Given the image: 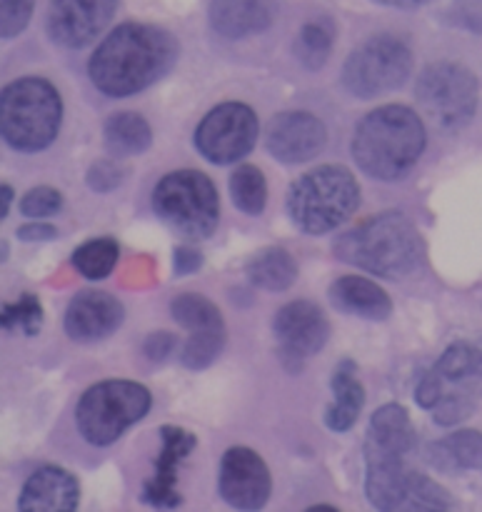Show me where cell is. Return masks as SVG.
<instances>
[{
  "mask_svg": "<svg viewBox=\"0 0 482 512\" xmlns=\"http://www.w3.org/2000/svg\"><path fill=\"white\" fill-rule=\"evenodd\" d=\"M178 58V43L163 28L128 23L115 28L90 58V80L110 98H128L163 78Z\"/></svg>",
  "mask_w": 482,
  "mask_h": 512,
  "instance_id": "6da1fadb",
  "label": "cell"
},
{
  "mask_svg": "<svg viewBox=\"0 0 482 512\" xmlns=\"http://www.w3.org/2000/svg\"><path fill=\"white\" fill-rule=\"evenodd\" d=\"M425 125L410 108L385 105L358 123L353 158L360 170L378 180H398L425 150Z\"/></svg>",
  "mask_w": 482,
  "mask_h": 512,
  "instance_id": "7a4b0ae2",
  "label": "cell"
},
{
  "mask_svg": "<svg viewBox=\"0 0 482 512\" xmlns=\"http://www.w3.org/2000/svg\"><path fill=\"white\" fill-rule=\"evenodd\" d=\"M423 238L405 215L380 213L335 240V255L380 278H405L423 260Z\"/></svg>",
  "mask_w": 482,
  "mask_h": 512,
  "instance_id": "3957f363",
  "label": "cell"
},
{
  "mask_svg": "<svg viewBox=\"0 0 482 512\" xmlns=\"http://www.w3.org/2000/svg\"><path fill=\"white\" fill-rule=\"evenodd\" d=\"M63 120L60 95L48 80L20 78L3 90L0 128L10 148L35 153L55 140Z\"/></svg>",
  "mask_w": 482,
  "mask_h": 512,
  "instance_id": "277c9868",
  "label": "cell"
},
{
  "mask_svg": "<svg viewBox=\"0 0 482 512\" xmlns=\"http://www.w3.org/2000/svg\"><path fill=\"white\" fill-rule=\"evenodd\" d=\"M360 203V185L340 165L310 170L288 193V213L303 233L323 235L340 228Z\"/></svg>",
  "mask_w": 482,
  "mask_h": 512,
  "instance_id": "5b68a950",
  "label": "cell"
},
{
  "mask_svg": "<svg viewBox=\"0 0 482 512\" xmlns=\"http://www.w3.org/2000/svg\"><path fill=\"white\" fill-rule=\"evenodd\" d=\"M482 385V353L470 343L450 345L433 370L420 380V408L433 410L435 423L455 425L470 418Z\"/></svg>",
  "mask_w": 482,
  "mask_h": 512,
  "instance_id": "8992f818",
  "label": "cell"
},
{
  "mask_svg": "<svg viewBox=\"0 0 482 512\" xmlns=\"http://www.w3.org/2000/svg\"><path fill=\"white\" fill-rule=\"evenodd\" d=\"M158 218L188 240H203L218 225L220 203L215 185L198 170L165 175L153 193Z\"/></svg>",
  "mask_w": 482,
  "mask_h": 512,
  "instance_id": "52a82bcc",
  "label": "cell"
},
{
  "mask_svg": "<svg viewBox=\"0 0 482 512\" xmlns=\"http://www.w3.org/2000/svg\"><path fill=\"white\" fill-rule=\"evenodd\" d=\"M150 410L148 388L130 380L98 383L80 398L75 420L88 443L110 445Z\"/></svg>",
  "mask_w": 482,
  "mask_h": 512,
  "instance_id": "ba28073f",
  "label": "cell"
},
{
  "mask_svg": "<svg viewBox=\"0 0 482 512\" xmlns=\"http://www.w3.org/2000/svg\"><path fill=\"white\" fill-rule=\"evenodd\" d=\"M413 70V55L403 40L378 35L360 45L343 68V85L355 98H378L400 88Z\"/></svg>",
  "mask_w": 482,
  "mask_h": 512,
  "instance_id": "9c48e42d",
  "label": "cell"
},
{
  "mask_svg": "<svg viewBox=\"0 0 482 512\" xmlns=\"http://www.w3.org/2000/svg\"><path fill=\"white\" fill-rule=\"evenodd\" d=\"M418 100L445 130H460L478 108V80L458 63H435L420 75Z\"/></svg>",
  "mask_w": 482,
  "mask_h": 512,
  "instance_id": "30bf717a",
  "label": "cell"
},
{
  "mask_svg": "<svg viewBox=\"0 0 482 512\" xmlns=\"http://www.w3.org/2000/svg\"><path fill=\"white\" fill-rule=\"evenodd\" d=\"M258 140V118L243 103H223L198 125L195 145L215 165L238 163Z\"/></svg>",
  "mask_w": 482,
  "mask_h": 512,
  "instance_id": "8fae6325",
  "label": "cell"
},
{
  "mask_svg": "<svg viewBox=\"0 0 482 512\" xmlns=\"http://www.w3.org/2000/svg\"><path fill=\"white\" fill-rule=\"evenodd\" d=\"M170 313L183 328L190 330V338L183 348V365L190 370H203L213 363L225 345V323L220 310L200 295H178L170 305Z\"/></svg>",
  "mask_w": 482,
  "mask_h": 512,
  "instance_id": "7c38bea8",
  "label": "cell"
},
{
  "mask_svg": "<svg viewBox=\"0 0 482 512\" xmlns=\"http://www.w3.org/2000/svg\"><path fill=\"white\" fill-rule=\"evenodd\" d=\"M273 328L280 353H283V358H288L293 368H298L305 358L318 353L328 343L330 333L325 313L308 300H295V303L280 308Z\"/></svg>",
  "mask_w": 482,
  "mask_h": 512,
  "instance_id": "4fadbf2b",
  "label": "cell"
},
{
  "mask_svg": "<svg viewBox=\"0 0 482 512\" xmlns=\"http://www.w3.org/2000/svg\"><path fill=\"white\" fill-rule=\"evenodd\" d=\"M220 495L238 510H260L270 498V470L250 448H230L220 463Z\"/></svg>",
  "mask_w": 482,
  "mask_h": 512,
  "instance_id": "5bb4252c",
  "label": "cell"
},
{
  "mask_svg": "<svg viewBox=\"0 0 482 512\" xmlns=\"http://www.w3.org/2000/svg\"><path fill=\"white\" fill-rule=\"evenodd\" d=\"M118 0H50L48 33L65 48H83L115 15Z\"/></svg>",
  "mask_w": 482,
  "mask_h": 512,
  "instance_id": "9a60e30c",
  "label": "cell"
},
{
  "mask_svg": "<svg viewBox=\"0 0 482 512\" xmlns=\"http://www.w3.org/2000/svg\"><path fill=\"white\" fill-rule=\"evenodd\" d=\"M328 140L323 120L315 118L313 113L293 110L273 118L265 133V145L268 153L280 163H305L315 158L323 150Z\"/></svg>",
  "mask_w": 482,
  "mask_h": 512,
  "instance_id": "2e32d148",
  "label": "cell"
},
{
  "mask_svg": "<svg viewBox=\"0 0 482 512\" xmlns=\"http://www.w3.org/2000/svg\"><path fill=\"white\" fill-rule=\"evenodd\" d=\"M125 318V310L113 295L85 290L70 300L65 310V333L78 343H93L113 335Z\"/></svg>",
  "mask_w": 482,
  "mask_h": 512,
  "instance_id": "e0dca14e",
  "label": "cell"
},
{
  "mask_svg": "<svg viewBox=\"0 0 482 512\" xmlns=\"http://www.w3.org/2000/svg\"><path fill=\"white\" fill-rule=\"evenodd\" d=\"M415 433L408 410L390 403L383 405L370 420L365 435V465L405 463V455L413 450Z\"/></svg>",
  "mask_w": 482,
  "mask_h": 512,
  "instance_id": "ac0fdd59",
  "label": "cell"
},
{
  "mask_svg": "<svg viewBox=\"0 0 482 512\" xmlns=\"http://www.w3.org/2000/svg\"><path fill=\"white\" fill-rule=\"evenodd\" d=\"M163 438V450L155 463V475L148 485H145V495L150 505L155 508H178L180 495H178V465L183 463L195 448V438L188 430L180 428H163L160 430Z\"/></svg>",
  "mask_w": 482,
  "mask_h": 512,
  "instance_id": "d6986e66",
  "label": "cell"
},
{
  "mask_svg": "<svg viewBox=\"0 0 482 512\" xmlns=\"http://www.w3.org/2000/svg\"><path fill=\"white\" fill-rule=\"evenodd\" d=\"M78 480L60 468H40L25 483L20 510L28 512H70L78 508Z\"/></svg>",
  "mask_w": 482,
  "mask_h": 512,
  "instance_id": "ffe728a7",
  "label": "cell"
},
{
  "mask_svg": "<svg viewBox=\"0 0 482 512\" xmlns=\"http://www.w3.org/2000/svg\"><path fill=\"white\" fill-rule=\"evenodd\" d=\"M330 300L338 310L358 318L368 320H385L393 313V303L385 295V290L378 283L360 275H345V278L335 280L330 288Z\"/></svg>",
  "mask_w": 482,
  "mask_h": 512,
  "instance_id": "44dd1931",
  "label": "cell"
},
{
  "mask_svg": "<svg viewBox=\"0 0 482 512\" xmlns=\"http://www.w3.org/2000/svg\"><path fill=\"white\" fill-rule=\"evenodd\" d=\"M268 0H213L210 3V23L225 38H243L260 33L270 25Z\"/></svg>",
  "mask_w": 482,
  "mask_h": 512,
  "instance_id": "7402d4cb",
  "label": "cell"
},
{
  "mask_svg": "<svg viewBox=\"0 0 482 512\" xmlns=\"http://www.w3.org/2000/svg\"><path fill=\"white\" fill-rule=\"evenodd\" d=\"M365 405V388L353 363H340L333 375V403L325 413V425L335 433L353 428Z\"/></svg>",
  "mask_w": 482,
  "mask_h": 512,
  "instance_id": "603a6c76",
  "label": "cell"
},
{
  "mask_svg": "<svg viewBox=\"0 0 482 512\" xmlns=\"http://www.w3.org/2000/svg\"><path fill=\"white\" fill-rule=\"evenodd\" d=\"M430 460L440 470H482V435L478 430H458L430 448Z\"/></svg>",
  "mask_w": 482,
  "mask_h": 512,
  "instance_id": "cb8c5ba5",
  "label": "cell"
},
{
  "mask_svg": "<svg viewBox=\"0 0 482 512\" xmlns=\"http://www.w3.org/2000/svg\"><path fill=\"white\" fill-rule=\"evenodd\" d=\"M245 273H248L250 283L255 288L280 293V290H288L295 283V278H298V265H295L293 255L288 250L268 248L260 250L258 255L250 258V263L245 265Z\"/></svg>",
  "mask_w": 482,
  "mask_h": 512,
  "instance_id": "d4e9b609",
  "label": "cell"
},
{
  "mask_svg": "<svg viewBox=\"0 0 482 512\" xmlns=\"http://www.w3.org/2000/svg\"><path fill=\"white\" fill-rule=\"evenodd\" d=\"M150 125L138 113H115L105 123V145L115 155H138L150 148Z\"/></svg>",
  "mask_w": 482,
  "mask_h": 512,
  "instance_id": "484cf974",
  "label": "cell"
},
{
  "mask_svg": "<svg viewBox=\"0 0 482 512\" xmlns=\"http://www.w3.org/2000/svg\"><path fill=\"white\" fill-rule=\"evenodd\" d=\"M230 198L243 213L260 215L268 203V185L255 165H243L230 178Z\"/></svg>",
  "mask_w": 482,
  "mask_h": 512,
  "instance_id": "4316f807",
  "label": "cell"
},
{
  "mask_svg": "<svg viewBox=\"0 0 482 512\" xmlns=\"http://www.w3.org/2000/svg\"><path fill=\"white\" fill-rule=\"evenodd\" d=\"M118 263V245L110 238H95L90 243L80 245L73 255V265L80 275L90 280H103L113 273Z\"/></svg>",
  "mask_w": 482,
  "mask_h": 512,
  "instance_id": "83f0119b",
  "label": "cell"
},
{
  "mask_svg": "<svg viewBox=\"0 0 482 512\" xmlns=\"http://www.w3.org/2000/svg\"><path fill=\"white\" fill-rule=\"evenodd\" d=\"M330 45H333V30L323 23V20H315L308 23L298 35V43H295V53H298L300 63L310 70H318L320 65L328 60Z\"/></svg>",
  "mask_w": 482,
  "mask_h": 512,
  "instance_id": "f1b7e54d",
  "label": "cell"
},
{
  "mask_svg": "<svg viewBox=\"0 0 482 512\" xmlns=\"http://www.w3.org/2000/svg\"><path fill=\"white\" fill-rule=\"evenodd\" d=\"M43 325V308H40L38 298L33 295H23L15 303L3 308V328L10 333H25L35 335Z\"/></svg>",
  "mask_w": 482,
  "mask_h": 512,
  "instance_id": "f546056e",
  "label": "cell"
},
{
  "mask_svg": "<svg viewBox=\"0 0 482 512\" xmlns=\"http://www.w3.org/2000/svg\"><path fill=\"white\" fill-rule=\"evenodd\" d=\"M450 498L445 495L443 488L433 483V480L423 478V475L415 473L413 478V488H410V498L405 503V508L410 510H440V508H450Z\"/></svg>",
  "mask_w": 482,
  "mask_h": 512,
  "instance_id": "4dcf8cb0",
  "label": "cell"
},
{
  "mask_svg": "<svg viewBox=\"0 0 482 512\" xmlns=\"http://www.w3.org/2000/svg\"><path fill=\"white\" fill-rule=\"evenodd\" d=\"M63 208V198L55 188H33L20 203V210H23L28 218H48V215H55Z\"/></svg>",
  "mask_w": 482,
  "mask_h": 512,
  "instance_id": "1f68e13d",
  "label": "cell"
},
{
  "mask_svg": "<svg viewBox=\"0 0 482 512\" xmlns=\"http://www.w3.org/2000/svg\"><path fill=\"white\" fill-rule=\"evenodd\" d=\"M33 8H35V0H3V20H0L3 38H13V35H18L20 30L30 23Z\"/></svg>",
  "mask_w": 482,
  "mask_h": 512,
  "instance_id": "d6a6232c",
  "label": "cell"
},
{
  "mask_svg": "<svg viewBox=\"0 0 482 512\" xmlns=\"http://www.w3.org/2000/svg\"><path fill=\"white\" fill-rule=\"evenodd\" d=\"M120 180H123V170H120L115 163H110V160H103V163L93 165V170H90L88 175L90 188L98 190V193H108V190H113Z\"/></svg>",
  "mask_w": 482,
  "mask_h": 512,
  "instance_id": "836d02e7",
  "label": "cell"
},
{
  "mask_svg": "<svg viewBox=\"0 0 482 512\" xmlns=\"http://www.w3.org/2000/svg\"><path fill=\"white\" fill-rule=\"evenodd\" d=\"M200 263H203V258H200L195 250H188V248H180L178 253H175V270H178L180 275L183 273H195V270L200 268Z\"/></svg>",
  "mask_w": 482,
  "mask_h": 512,
  "instance_id": "e575fe53",
  "label": "cell"
},
{
  "mask_svg": "<svg viewBox=\"0 0 482 512\" xmlns=\"http://www.w3.org/2000/svg\"><path fill=\"white\" fill-rule=\"evenodd\" d=\"M173 343H175V340L170 338V335L158 333V335H153V338H150L148 343H145V350H148L150 358L160 360V358H168V353H170V348H173Z\"/></svg>",
  "mask_w": 482,
  "mask_h": 512,
  "instance_id": "d590c367",
  "label": "cell"
},
{
  "mask_svg": "<svg viewBox=\"0 0 482 512\" xmlns=\"http://www.w3.org/2000/svg\"><path fill=\"white\" fill-rule=\"evenodd\" d=\"M18 235L23 240H53L55 228H50V225H25V228L18 230Z\"/></svg>",
  "mask_w": 482,
  "mask_h": 512,
  "instance_id": "8d00e7d4",
  "label": "cell"
},
{
  "mask_svg": "<svg viewBox=\"0 0 482 512\" xmlns=\"http://www.w3.org/2000/svg\"><path fill=\"white\" fill-rule=\"evenodd\" d=\"M383 5H395V8H415V5L425 3V0H378Z\"/></svg>",
  "mask_w": 482,
  "mask_h": 512,
  "instance_id": "74e56055",
  "label": "cell"
},
{
  "mask_svg": "<svg viewBox=\"0 0 482 512\" xmlns=\"http://www.w3.org/2000/svg\"><path fill=\"white\" fill-rule=\"evenodd\" d=\"M10 200H13V190L5 188L3 185V198H0V215H8V208H10Z\"/></svg>",
  "mask_w": 482,
  "mask_h": 512,
  "instance_id": "f35d334b",
  "label": "cell"
},
{
  "mask_svg": "<svg viewBox=\"0 0 482 512\" xmlns=\"http://www.w3.org/2000/svg\"><path fill=\"white\" fill-rule=\"evenodd\" d=\"M465 3H482V0H465Z\"/></svg>",
  "mask_w": 482,
  "mask_h": 512,
  "instance_id": "ab89813d",
  "label": "cell"
}]
</instances>
